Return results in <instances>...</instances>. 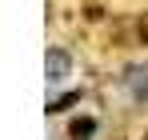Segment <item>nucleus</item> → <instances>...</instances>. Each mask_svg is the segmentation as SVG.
Wrapping results in <instances>:
<instances>
[{
    "mask_svg": "<svg viewBox=\"0 0 148 140\" xmlns=\"http://www.w3.org/2000/svg\"><path fill=\"white\" fill-rule=\"evenodd\" d=\"M68 72H72V56H68L64 48H48V56H44V76H48V84H64Z\"/></svg>",
    "mask_w": 148,
    "mask_h": 140,
    "instance_id": "1",
    "label": "nucleus"
},
{
    "mask_svg": "<svg viewBox=\"0 0 148 140\" xmlns=\"http://www.w3.org/2000/svg\"><path fill=\"white\" fill-rule=\"evenodd\" d=\"M124 84H128V92H132V100H144L148 96V68H128L124 72Z\"/></svg>",
    "mask_w": 148,
    "mask_h": 140,
    "instance_id": "2",
    "label": "nucleus"
},
{
    "mask_svg": "<svg viewBox=\"0 0 148 140\" xmlns=\"http://www.w3.org/2000/svg\"><path fill=\"white\" fill-rule=\"evenodd\" d=\"M92 132H96V120H88V116H84V120H72V128H68L72 140H88Z\"/></svg>",
    "mask_w": 148,
    "mask_h": 140,
    "instance_id": "3",
    "label": "nucleus"
}]
</instances>
